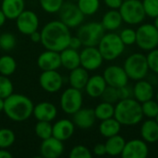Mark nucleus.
Masks as SVG:
<instances>
[{"label": "nucleus", "instance_id": "nucleus-1", "mask_svg": "<svg viewBox=\"0 0 158 158\" xmlns=\"http://www.w3.org/2000/svg\"><path fill=\"white\" fill-rule=\"evenodd\" d=\"M41 44L47 50L61 52L69 47L71 37L69 28L60 20L46 23L41 31Z\"/></svg>", "mask_w": 158, "mask_h": 158}, {"label": "nucleus", "instance_id": "nucleus-2", "mask_svg": "<svg viewBox=\"0 0 158 158\" xmlns=\"http://www.w3.org/2000/svg\"><path fill=\"white\" fill-rule=\"evenodd\" d=\"M34 105L31 100L19 94H12L4 101V112L6 116L16 122L27 120L33 111Z\"/></svg>", "mask_w": 158, "mask_h": 158}, {"label": "nucleus", "instance_id": "nucleus-3", "mask_svg": "<svg viewBox=\"0 0 158 158\" xmlns=\"http://www.w3.org/2000/svg\"><path fill=\"white\" fill-rule=\"evenodd\" d=\"M142 104L135 98L119 100L115 106L114 118L124 126H134L143 118Z\"/></svg>", "mask_w": 158, "mask_h": 158}, {"label": "nucleus", "instance_id": "nucleus-4", "mask_svg": "<svg viewBox=\"0 0 158 158\" xmlns=\"http://www.w3.org/2000/svg\"><path fill=\"white\" fill-rule=\"evenodd\" d=\"M125 46L119 35L115 32L105 33L97 45L104 60L107 61H112L119 57L123 54Z\"/></svg>", "mask_w": 158, "mask_h": 158}, {"label": "nucleus", "instance_id": "nucleus-5", "mask_svg": "<svg viewBox=\"0 0 158 158\" xmlns=\"http://www.w3.org/2000/svg\"><path fill=\"white\" fill-rule=\"evenodd\" d=\"M123 68L129 79L136 81L144 79L149 70L146 56L142 53L131 54L126 58Z\"/></svg>", "mask_w": 158, "mask_h": 158}, {"label": "nucleus", "instance_id": "nucleus-6", "mask_svg": "<svg viewBox=\"0 0 158 158\" xmlns=\"http://www.w3.org/2000/svg\"><path fill=\"white\" fill-rule=\"evenodd\" d=\"M118 11L122 17L123 22L130 25L141 24L146 15L141 0H125L122 2Z\"/></svg>", "mask_w": 158, "mask_h": 158}, {"label": "nucleus", "instance_id": "nucleus-7", "mask_svg": "<svg viewBox=\"0 0 158 158\" xmlns=\"http://www.w3.org/2000/svg\"><path fill=\"white\" fill-rule=\"evenodd\" d=\"M105 31L106 30L101 22L91 21L80 26L77 36L83 46H97Z\"/></svg>", "mask_w": 158, "mask_h": 158}, {"label": "nucleus", "instance_id": "nucleus-8", "mask_svg": "<svg viewBox=\"0 0 158 158\" xmlns=\"http://www.w3.org/2000/svg\"><path fill=\"white\" fill-rule=\"evenodd\" d=\"M143 51H151L158 46V30L154 24H142L136 30V43Z\"/></svg>", "mask_w": 158, "mask_h": 158}, {"label": "nucleus", "instance_id": "nucleus-9", "mask_svg": "<svg viewBox=\"0 0 158 158\" xmlns=\"http://www.w3.org/2000/svg\"><path fill=\"white\" fill-rule=\"evenodd\" d=\"M58 13L60 18L59 20L67 25L69 29L81 25L85 17V15L79 8L78 5L71 2L63 3Z\"/></svg>", "mask_w": 158, "mask_h": 158}, {"label": "nucleus", "instance_id": "nucleus-10", "mask_svg": "<svg viewBox=\"0 0 158 158\" xmlns=\"http://www.w3.org/2000/svg\"><path fill=\"white\" fill-rule=\"evenodd\" d=\"M83 97L81 90L73 87L68 88L63 92L60 98V106L62 110L69 114L73 115L82 106Z\"/></svg>", "mask_w": 158, "mask_h": 158}, {"label": "nucleus", "instance_id": "nucleus-11", "mask_svg": "<svg viewBox=\"0 0 158 158\" xmlns=\"http://www.w3.org/2000/svg\"><path fill=\"white\" fill-rule=\"evenodd\" d=\"M81 66L88 71L98 69L104 61V58L96 46H85L80 53Z\"/></svg>", "mask_w": 158, "mask_h": 158}, {"label": "nucleus", "instance_id": "nucleus-12", "mask_svg": "<svg viewBox=\"0 0 158 158\" xmlns=\"http://www.w3.org/2000/svg\"><path fill=\"white\" fill-rule=\"evenodd\" d=\"M103 77L107 85L115 88H119L121 86L127 85L130 80L124 68L118 65L108 66L104 70Z\"/></svg>", "mask_w": 158, "mask_h": 158}, {"label": "nucleus", "instance_id": "nucleus-13", "mask_svg": "<svg viewBox=\"0 0 158 158\" xmlns=\"http://www.w3.org/2000/svg\"><path fill=\"white\" fill-rule=\"evenodd\" d=\"M17 28L24 35H30L38 30L39 19L35 12L31 10H23L16 19Z\"/></svg>", "mask_w": 158, "mask_h": 158}, {"label": "nucleus", "instance_id": "nucleus-14", "mask_svg": "<svg viewBox=\"0 0 158 158\" xmlns=\"http://www.w3.org/2000/svg\"><path fill=\"white\" fill-rule=\"evenodd\" d=\"M39 82L45 92L54 94L62 88L63 77L57 70H45L40 75Z\"/></svg>", "mask_w": 158, "mask_h": 158}, {"label": "nucleus", "instance_id": "nucleus-15", "mask_svg": "<svg viewBox=\"0 0 158 158\" xmlns=\"http://www.w3.org/2000/svg\"><path fill=\"white\" fill-rule=\"evenodd\" d=\"M149 154L147 143L143 139H132L126 142L121 156L123 158H146Z\"/></svg>", "mask_w": 158, "mask_h": 158}, {"label": "nucleus", "instance_id": "nucleus-16", "mask_svg": "<svg viewBox=\"0 0 158 158\" xmlns=\"http://www.w3.org/2000/svg\"><path fill=\"white\" fill-rule=\"evenodd\" d=\"M64 152L62 141L51 136L43 140L40 146V155L44 158H58Z\"/></svg>", "mask_w": 158, "mask_h": 158}, {"label": "nucleus", "instance_id": "nucleus-17", "mask_svg": "<svg viewBox=\"0 0 158 158\" xmlns=\"http://www.w3.org/2000/svg\"><path fill=\"white\" fill-rule=\"evenodd\" d=\"M37 65L40 68V69H42V71L57 70L59 67H61L59 52L46 49L38 56Z\"/></svg>", "mask_w": 158, "mask_h": 158}, {"label": "nucleus", "instance_id": "nucleus-18", "mask_svg": "<svg viewBox=\"0 0 158 158\" xmlns=\"http://www.w3.org/2000/svg\"><path fill=\"white\" fill-rule=\"evenodd\" d=\"M96 117L94 110L92 108H80L73 114L72 122L75 126L82 130H88L92 128L95 122Z\"/></svg>", "mask_w": 158, "mask_h": 158}, {"label": "nucleus", "instance_id": "nucleus-19", "mask_svg": "<svg viewBox=\"0 0 158 158\" xmlns=\"http://www.w3.org/2000/svg\"><path fill=\"white\" fill-rule=\"evenodd\" d=\"M57 109L56 106L49 102H41L34 106L32 115L38 121L51 122L56 117Z\"/></svg>", "mask_w": 158, "mask_h": 158}, {"label": "nucleus", "instance_id": "nucleus-20", "mask_svg": "<svg viewBox=\"0 0 158 158\" xmlns=\"http://www.w3.org/2000/svg\"><path fill=\"white\" fill-rule=\"evenodd\" d=\"M75 131V125L69 119H60L53 125L52 136L64 142L71 138Z\"/></svg>", "mask_w": 158, "mask_h": 158}, {"label": "nucleus", "instance_id": "nucleus-21", "mask_svg": "<svg viewBox=\"0 0 158 158\" xmlns=\"http://www.w3.org/2000/svg\"><path fill=\"white\" fill-rule=\"evenodd\" d=\"M133 98H135L141 104L153 99L154 97V87L153 84L144 79L137 81L133 89Z\"/></svg>", "mask_w": 158, "mask_h": 158}, {"label": "nucleus", "instance_id": "nucleus-22", "mask_svg": "<svg viewBox=\"0 0 158 158\" xmlns=\"http://www.w3.org/2000/svg\"><path fill=\"white\" fill-rule=\"evenodd\" d=\"M107 86L103 75H94L89 78L85 86L86 94L93 98L100 97Z\"/></svg>", "mask_w": 158, "mask_h": 158}, {"label": "nucleus", "instance_id": "nucleus-23", "mask_svg": "<svg viewBox=\"0 0 158 158\" xmlns=\"http://www.w3.org/2000/svg\"><path fill=\"white\" fill-rule=\"evenodd\" d=\"M61 66L69 70H72L81 66V58L80 53L78 50L72 49L70 47H67L61 52H59Z\"/></svg>", "mask_w": 158, "mask_h": 158}, {"label": "nucleus", "instance_id": "nucleus-24", "mask_svg": "<svg viewBox=\"0 0 158 158\" xmlns=\"http://www.w3.org/2000/svg\"><path fill=\"white\" fill-rule=\"evenodd\" d=\"M90 76L88 73V70L82 68L81 66L70 70L69 76V81L70 84V87H73L78 90H82L85 88L87 81L89 80Z\"/></svg>", "mask_w": 158, "mask_h": 158}, {"label": "nucleus", "instance_id": "nucleus-25", "mask_svg": "<svg viewBox=\"0 0 158 158\" xmlns=\"http://www.w3.org/2000/svg\"><path fill=\"white\" fill-rule=\"evenodd\" d=\"M24 7V0H3L1 5V9L7 19H16Z\"/></svg>", "mask_w": 158, "mask_h": 158}, {"label": "nucleus", "instance_id": "nucleus-26", "mask_svg": "<svg viewBox=\"0 0 158 158\" xmlns=\"http://www.w3.org/2000/svg\"><path fill=\"white\" fill-rule=\"evenodd\" d=\"M141 137L148 143H154L157 142L158 123L155 118H149L142 124Z\"/></svg>", "mask_w": 158, "mask_h": 158}, {"label": "nucleus", "instance_id": "nucleus-27", "mask_svg": "<svg viewBox=\"0 0 158 158\" xmlns=\"http://www.w3.org/2000/svg\"><path fill=\"white\" fill-rule=\"evenodd\" d=\"M123 19L118 9H110L102 18V25L106 31H113L122 25Z\"/></svg>", "mask_w": 158, "mask_h": 158}, {"label": "nucleus", "instance_id": "nucleus-28", "mask_svg": "<svg viewBox=\"0 0 158 158\" xmlns=\"http://www.w3.org/2000/svg\"><path fill=\"white\" fill-rule=\"evenodd\" d=\"M106 139L107 140L105 143L106 155L111 156H120L123 151V148L125 146V143H126L125 139L118 134L114 135L109 138H106Z\"/></svg>", "mask_w": 158, "mask_h": 158}, {"label": "nucleus", "instance_id": "nucleus-29", "mask_svg": "<svg viewBox=\"0 0 158 158\" xmlns=\"http://www.w3.org/2000/svg\"><path fill=\"white\" fill-rule=\"evenodd\" d=\"M121 124L113 117L105 120H102L99 126V131L105 138H109L119 133Z\"/></svg>", "mask_w": 158, "mask_h": 158}, {"label": "nucleus", "instance_id": "nucleus-30", "mask_svg": "<svg viewBox=\"0 0 158 158\" xmlns=\"http://www.w3.org/2000/svg\"><path fill=\"white\" fill-rule=\"evenodd\" d=\"M94 114L96 117V119L99 120H105L110 118L114 117L115 114V106L113 104L107 103V102H102L94 109Z\"/></svg>", "mask_w": 158, "mask_h": 158}, {"label": "nucleus", "instance_id": "nucleus-31", "mask_svg": "<svg viewBox=\"0 0 158 158\" xmlns=\"http://www.w3.org/2000/svg\"><path fill=\"white\" fill-rule=\"evenodd\" d=\"M17 69L16 60L10 56H3L0 57V74L4 76L12 75Z\"/></svg>", "mask_w": 158, "mask_h": 158}, {"label": "nucleus", "instance_id": "nucleus-32", "mask_svg": "<svg viewBox=\"0 0 158 158\" xmlns=\"http://www.w3.org/2000/svg\"><path fill=\"white\" fill-rule=\"evenodd\" d=\"M77 2L79 8L85 16H92L95 14L100 7L99 0H78Z\"/></svg>", "mask_w": 158, "mask_h": 158}, {"label": "nucleus", "instance_id": "nucleus-33", "mask_svg": "<svg viewBox=\"0 0 158 158\" xmlns=\"http://www.w3.org/2000/svg\"><path fill=\"white\" fill-rule=\"evenodd\" d=\"M34 130H35L36 135L40 139L45 140L52 136L53 125L49 121H38L35 125Z\"/></svg>", "mask_w": 158, "mask_h": 158}, {"label": "nucleus", "instance_id": "nucleus-34", "mask_svg": "<svg viewBox=\"0 0 158 158\" xmlns=\"http://www.w3.org/2000/svg\"><path fill=\"white\" fill-rule=\"evenodd\" d=\"M15 140H16V136L13 131L6 129V128L0 129V148L1 149L9 148L15 143Z\"/></svg>", "mask_w": 158, "mask_h": 158}, {"label": "nucleus", "instance_id": "nucleus-35", "mask_svg": "<svg viewBox=\"0 0 158 158\" xmlns=\"http://www.w3.org/2000/svg\"><path fill=\"white\" fill-rule=\"evenodd\" d=\"M142 110L143 116L148 118H156L158 115V102L153 99L142 103Z\"/></svg>", "mask_w": 158, "mask_h": 158}, {"label": "nucleus", "instance_id": "nucleus-36", "mask_svg": "<svg viewBox=\"0 0 158 158\" xmlns=\"http://www.w3.org/2000/svg\"><path fill=\"white\" fill-rule=\"evenodd\" d=\"M13 83L8 77L0 74V97L3 99L7 98L13 94Z\"/></svg>", "mask_w": 158, "mask_h": 158}, {"label": "nucleus", "instance_id": "nucleus-37", "mask_svg": "<svg viewBox=\"0 0 158 158\" xmlns=\"http://www.w3.org/2000/svg\"><path fill=\"white\" fill-rule=\"evenodd\" d=\"M16 37L10 32H4L0 35V48L5 51L12 50L16 45Z\"/></svg>", "mask_w": 158, "mask_h": 158}, {"label": "nucleus", "instance_id": "nucleus-38", "mask_svg": "<svg viewBox=\"0 0 158 158\" xmlns=\"http://www.w3.org/2000/svg\"><path fill=\"white\" fill-rule=\"evenodd\" d=\"M42 8L47 13H56L62 6L64 0H39Z\"/></svg>", "mask_w": 158, "mask_h": 158}, {"label": "nucleus", "instance_id": "nucleus-39", "mask_svg": "<svg viewBox=\"0 0 158 158\" xmlns=\"http://www.w3.org/2000/svg\"><path fill=\"white\" fill-rule=\"evenodd\" d=\"M125 45H132L136 43V31L132 28H125L118 34Z\"/></svg>", "mask_w": 158, "mask_h": 158}, {"label": "nucleus", "instance_id": "nucleus-40", "mask_svg": "<svg viewBox=\"0 0 158 158\" xmlns=\"http://www.w3.org/2000/svg\"><path fill=\"white\" fill-rule=\"evenodd\" d=\"M104 102H107L110 104H117L119 100H118V91L117 88L112 87L107 85L105 89V91L103 92L102 95L100 96Z\"/></svg>", "mask_w": 158, "mask_h": 158}, {"label": "nucleus", "instance_id": "nucleus-41", "mask_svg": "<svg viewBox=\"0 0 158 158\" xmlns=\"http://www.w3.org/2000/svg\"><path fill=\"white\" fill-rule=\"evenodd\" d=\"M145 15L155 19L158 16V0H143Z\"/></svg>", "mask_w": 158, "mask_h": 158}, {"label": "nucleus", "instance_id": "nucleus-42", "mask_svg": "<svg viewBox=\"0 0 158 158\" xmlns=\"http://www.w3.org/2000/svg\"><path fill=\"white\" fill-rule=\"evenodd\" d=\"M92 156L91 151L84 145H76L69 153L70 158H91Z\"/></svg>", "mask_w": 158, "mask_h": 158}, {"label": "nucleus", "instance_id": "nucleus-43", "mask_svg": "<svg viewBox=\"0 0 158 158\" xmlns=\"http://www.w3.org/2000/svg\"><path fill=\"white\" fill-rule=\"evenodd\" d=\"M147 63L149 69H151L156 74H158V48H155L149 51L148 55L146 56Z\"/></svg>", "mask_w": 158, "mask_h": 158}, {"label": "nucleus", "instance_id": "nucleus-44", "mask_svg": "<svg viewBox=\"0 0 158 158\" xmlns=\"http://www.w3.org/2000/svg\"><path fill=\"white\" fill-rule=\"evenodd\" d=\"M118 91V100H124V99H128V98H131L133 97V92L132 89L131 87L127 85L121 86L119 88H117Z\"/></svg>", "mask_w": 158, "mask_h": 158}, {"label": "nucleus", "instance_id": "nucleus-45", "mask_svg": "<svg viewBox=\"0 0 158 158\" xmlns=\"http://www.w3.org/2000/svg\"><path fill=\"white\" fill-rule=\"evenodd\" d=\"M82 46V44L80 40V38L78 36H71L70 37V40H69V47L72 48V49H75V50H78L79 48H81Z\"/></svg>", "mask_w": 158, "mask_h": 158}, {"label": "nucleus", "instance_id": "nucleus-46", "mask_svg": "<svg viewBox=\"0 0 158 158\" xmlns=\"http://www.w3.org/2000/svg\"><path fill=\"white\" fill-rule=\"evenodd\" d=\"M94 154L97 156H103L106 155V145L105 143H98L94 147L93 150Z\"/></svg>", "mask_w": 158, "mask_h": 158}, {"label": "nucleus", "instance_id": "nucleus-47", "mask_svg": "<svg viewBox=\"0 0 158 158\" xmlns=\"http://www.w3.org/2000/svg\"><path fill=\"white\" fill-rule=\"evenodd\" d=\"M123 0H104V3L110 9H118L122 4Z\"/></svg>", "mask_w": 158, "mask_h": 158}, {"label": "nucleus", "instance_id": "nucleus-48", "mask_svg": "<svg viewBox=\"0 0 158 158\" xmlns=\"http://www.w3.org/2000/svg\"><path fill=\"white\" fill-rule=\"evenodd\" d=\"M29 36H30L31 40L33 43H41V39H42L41 31H33L32 33H31Z\"/></svg>", "mask_w": 158, "mask_h": 158}, {"label": "nucleus", "instance_id": "nucleus-49", "mask_svg": "<svg viewBox=\"0 0 158 158\" xmlns=\"http://www.w3.org/2000/svg\"><path fill=\"white\" fill-rule=\"evenodd\" d=\"M0 158H12V155L6 149L0 148Z\"/></svg>", "mask_w": 158, "mask_h": 158}, {"label": "nucleus", "instance_id": "nucleus-50", "mask_svg": "<svg viewBox=\"0 0 158 158\" xmlns=\"http://www.w3.org/2000/svg\"><path fill=\"white\" fill-rule=\"evenodd\" d=\"M6 19V17L5 16V14L2 11V9H0V27H2L5 24Z\"/></svg>", "mask_w": 158, "mask_h": 158}, {"label": "nucleus", "instance_id": "nucleus-51", "mask_svg": "<svg viewBox=\"0 0 158 158\" xmlns=\"http://www.w3.org/2000/svg\"><path fill=\"white\" fill-rule=\"evenodd\" d=\"M4 101H5V99L0 97V112H2L4 110Z\"/></svg>", "mask_w": 158, "mask_h": 158}, {"label": "nucleus", "instance_id": "nucleus-52", "mask_svg": "<svg viewBox=\"0 0 158 158\" xmlns=\"http://www.w3.org/2000/svg\"><path fill=\"white\" fill-rule=\"evenodd\" d=\"M154 25L157 28V30H158V16L155 18V23H154Z\"/></svg>", "mask_w": 158, "mask_h": 158}, {"label": "nucleus", "instance_id": "nucleus-53", "mask_svg": "<svg viewBox=\"0 0 158 158\" xmlns=\"http://www.w3.org/2000/svg\"><path fill=\"white\" fill-rule=\"evenodd\" d=\"M155 119H156V122H157V123H158V115H157V116H156V118H155Z\"/></svg>", "mask_w": 158, "mask_h": 158}, {"label": "nucleus", "instance_id": "nucleus-54", "mask_svg": "<svg viewBox=\"0 0 158 158\" xmlns=\"http://www.w3.org/2000/svg\"><path fill=\"white\" fill-rule=\"evenodd\" d=\"M156 101L158 102V92H157V94H156Z\"/></svg>", "mask_w": 158, "mask_h": 158}, {"label": "nucleus", "instance_id": "nucleus-55", "mask_svg": "<svg viewBox=\"0 0 158 158\" xmlns=\"http://www.w3.org/2000/svg\"><path fill=\"white\" fill-rule=\"evenodd\" d=\"M71 1H78V0H71Z\"/></svg>", "mask_w": 158, "mask_h": 158}, {"label": "nucleus", "instance_id": "nucleus-56", "mask_svg": "<svg viewBox=\"0 0 158 158\" xmlns=\"http://www.w3.org/2000/svg\"><path fill=\"white\" fill-rule=\"evenodd\" d=\"M123 1H125V0H123Z\"/></svg>", "mask_w": 158, "mask_h": 158}]
</instances>
